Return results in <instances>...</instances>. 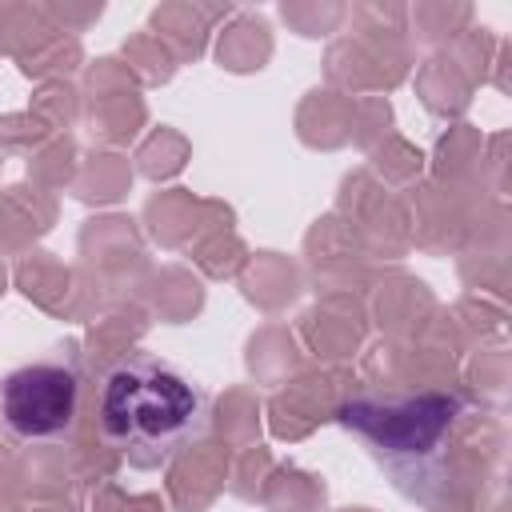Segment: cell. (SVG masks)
<instances>
[{"mask_svg":"<svg viewBox=\"0 0 512 512\" xmlns=\"http://www.w3.org/2000/svg\"><path fill=\"white\" fill-rule=\"evenodd\" d=\"M80 372L68 360H32L4 376L0 416L24 440H56L76 424Z\"/></svg>","mask_w":512,"mask_h":512,"instance_id":"3957f363","label":"cell"},{"mask_svg":"<svg viewBox=\"0 0 512 512\" xmlns=\"http://www.w3.org/2000/svg\"><path fill=\"white\" fill-rule=\"evenodd\" d=\"M464 400L452 392H380L360 388L336 408V420L360 436L372 460L412 500H432L448 476V444Z\"/></svg>","mask_w":512,"mask_h":512,"instance_id":"7a4b0ae2","label":"cell"},{"mask_svg":"<svg viewBox=\"0 0 512 512\" xmlns=\"http://www.w3.org/2000/svg\"><path fill=\"white\" fill-rule=\"evenodd\" d=\"M104 440L136 468L160 472L208 428V392L156 352H128L100 380Z\"/></svg>","mask_w":512,"mask_h":512,"instance_id":"6da1fadb","label":"cell"}]
</instances>
